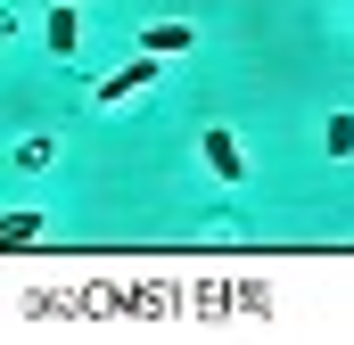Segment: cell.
I'll list each match as a JSON object with an SVG mask.
<instances>
[{
    "label": "cell",
    "mask_w": 354,
    "mask_h": 345,
    "mask_svg": "<svg viewBox=\"0 0 354 345\" xmlns=\"http://www.w3.org/2000/svg\"><path fill=\"white\" fill-rule=\"evenodd\" d=\"M198 148H206V172H214V181H231V189L248 181V148H239V132H231V124H206V132H198Z\"/></svg>",
    "instance_id": "6da1fadb"
},
{
    "label": "cell",
    "mask_w": 354,
    "mask_h": 345,
    "mask_svg": "<svg viewBox=\"0 0 354 345\" xmlns=\"http://www.w3.org/2000/svg\"><path fill=\"white\" fill-rule=\"evenodd\" d=\"M157 75H165V58H149V50H140L132 66H115V75H99V107H124V99H140V90L157 83Z\"/></svg>",
    "instance_id": "7a4b0ae2"
},
{
    "label": "cell",
    "mask_w": 354,
    "mask_h": 345,
    "mask_svg": "<svg viewBox=\"0 0 354 345\" xmlns=\"http://www.w3.org/2000/svg\"><path fill=\"white\" fill-rule=\"evenodd\" d=\"M189 41H198V33H189L181 17H157V25H140V50H149V58H189Z\"/></svg>",
    "instance_id": "3957f363"
},
{
    "label": "cell",
    "mask_w": 354,
    "mask_h": 345,
    "mask_svg": "<svg viewBox=\"0 0 354 345\" xmlns=\"http://www.w3.org/2000/svg\"><path fill=\"white\" fill-rule=\"evenodd\" d=\"M83 25H75V0H50V58H75Z\"/></svg>",
    "instance_id": "277c9868"
},
{
    "label": "cell",
    "mask_w": 354,
    "mask_h": 345,
    "mask_svg": "<svg viewBox=\"0 0 354 345\" xmlns=\"http://www.w3.org/2000/svg\"><path fill=\"white\" fill-rule=\"evenodd\" d=\"M0 239H8V247H33V239H41V214H33V206H17V214L0 222Z\"/></svg>",
    "instance_id": "5b68a950"
},
{
    "label": "cell",
    "mask_w": 354,
    "mask_h": 345,
    "mask_svg": "<svg viewBox=\"0 0 354 345\" xmlns=\"http://www.w3.org/2000/svg\"><path fill=\"white\" fill-rule=\"evenodd\" d=\"M322 148L346 165V157H354V115H330V124H322Z\"/></svg>",
    "instance_id": "8992f818"
}]
</instances>
